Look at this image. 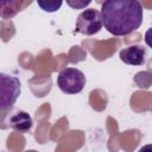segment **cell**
I'll return each instance as SVG.
<instances>
[{
	"label": "cell",
	"mask_w": 152,
	"mask_h": 152,
	"mask_svg": "<svg viewBox=\"0 0 152 152\" xmlns=\"http://www.w3.org/2000/svg\"><path fill=\"white\" fill-rule=\"evenodd\" d=\"M104 28L113 36H127L140 27L142 6L137 0H108L101 6Z\"/></svg>",
	"instance_id": "cell-1"
},
{
	"label": "cell",
	"mask_w": 152,
	"mask_h": 152,
	"mask_svg": "<svg viewBox=\"0 0 152 152\" xmlns=\"http://www.w3.org/2000/svg\"><path fill=\"white\" fill-rule=\"evenodd\" d=\"M57 86L64 94H78L86 86V76L76 68H64L57 76Z\"/></svg>",
	"instance_id": "cell-2"
},
{
	"label": "cell",
	"mask_w": 152,
	"mask_h": 152,
	"mask_svg": "<svg viewBox=\"0 0 152 152\" xmlns=\"http://www.w3.org/2000/svg\"><path fill=\"white\" fill-rule=\"evenodd\" d=\"M20 95V81L18 77L0 74V108L1 110L14 104Z\"/></svg>",
	"instance_id": "cell-3"
},
{
	"label": "cell",
	"mask_w": 152,
	"mask_h": 152,
	"mask_svg": "<svg viewBox=\"0 0 152 152\" xmlns=\"http://www.w3.org/2000/svg\"><path fill=\"white\" fill-rule=\"evenodd\" d=\"M102 25L103 23L101 12H99L95 8H88L78 14L75 25V32L86 36H93L100 32Z\"/></svg>",
	"instance_id": "cell-4"
},
{
	"label": "cell",
	"mask_w": 152,
	"mask_h": 152,
	"mask_svg": "<svg viewBox=\"0 0 152 152\" xmlns=\"http://www.w3.org/2000/svg\"><path fill=\"white\" fill-rule=\"evenodd\" d=\"M146 50L141 45H131L120 51V59L128 65H141L145 62Z\"/></svg>",
	"instance_id": "cell-5"
},
{
	"label": "cell",
	"mask_w": 152,
	"mask_h": 152,
	"mask_svg": "<svg viewBox=\"0 0 152 152\" xmlns=\"http://www.w3.org/2000/svg\"><path fill=\"white\" fill-rule=\"evenodd\" d=\"M8 122H10V126L13 129H15V131H18L20 133L28 132L32 128V126H33L31 116L28 115V113H26L24 110H19L15 114H13L10 118Z\"/></svg>",
	"instance_id": "cell-6"
},
{
	"label": "cell",
	"mask_w": 152,
	"mask_h": 152,
	"mask_svg": "<svg viewBox=\"0 0 152 152\" xmlns=\"http://www.w3.org/2000/svg\"><path fill=\"white\" fill-rule=\"evenodd\" d=\"M37 4L45 12H56V11H58L61 8L63 2L62 1H57V0H44V1L38 0Z\"/></svg>",
	"instance_id": "cell-7"
},
{
	"label": "cell",
	"mask_w": 152,
	"mask_h": 152,
	"mask_svg": "<svg viewBox=\"0 0 152 152\" xmlns=\"http://www.w3.org/2000/svg\"><path fill=\"white\" fill-rule=\"evenodd\" d=\"M91 1L90 0H87V1H71V0H69V1H66V4L70 6V7H72V8H75V10H82V8H86L89 4H90Z\"/></svg>",
	"instance_id": "cell-8"
},
{
	"label": "cell",
	"mask_w": 152,
	"mask_h": 152,
	"mask_svg": "<svg viewBox=\"0 0 152 152\" xmlns=\"http://www.w3.org/2000/svg\"><path fill=\"white\" fill-rule=\"evenodd\" d=\"M145 43L152 49V27H150L145 33Z\"/></svg>",
	"instance_id": "cell-9"
},
{
	"label": "cell",
	"mask_w": 152,
	"mask_h": 152,
	"mask_svg": "<svg viewBox=\"0 0 152 152\" xmlns=\"http://www.w3.org/2000/svg\"><path fill=\"white\" fill-rule=\"evenodd\" d=\"M138 152H152V144H147V145L140 147Z\"/></svg>",
	"instance_id": "cell-10"
},
{
	"label": "cell",
	"mask_w": 152,
	"mask_h": 152,
	"mask_svg": "<svg viewBox=\"0 0 152 152\" xmlns=\"http://www.w3.org/2000/svg\"><path fill=\"white\" fill-rule=\"evenodd\" d=\"M25 152H36V151H25Z\"/></svg>",
	"instance_id": "cell-11"
}]
</instances>
